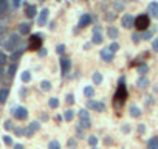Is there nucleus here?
Masks as SVG:
<instances>
[{"instance_id": "33", "label": "nucleus", "mask_w": 158, "mask_h": 149, "mask_svg": "<svg viewBox=\"0 0 158 149\" xmlns=\"http://www.w3.org/2000/svg\"><path fill=\"white\" fill-rule=\"evenodd\" d=\"M3 143H5L6 146H11V145H12V140H11L9 135H3Z\"/></svg>"}, {"instance_id": "12", "label": "nucleus", "mask_w": 158, "mask_h": 149, "mask_svg": "<svg viewBox=\"0 0 158 149\" xmlns=\"http://www.w3.org/2000/svg\"><path fill=\"white\" fill-rule=\"evenodd\" d=\"M36 6H34V5H26L25 6V14H26V17H28V19H33L34 16H36Z\"/></svg>"}, {"instance_id": "44", "label": "nucleus", "mask_w": 158, "mask_h": 149, "mask_svg": "<svg viewBox=\"0 0 158 149\" xmlns=\"http://www.w3.org/2000/svg\"><path fill=\"white\" fill-rule=\"evenodd\" d=\"M152 48H154L155 51H158V37H157V39H154V42H152Z\"/></svg>"}, {"instance_id": "27", "label": "nucleus", "mask_w": 158, "mask_h": 149, "mask_svg": "<svg viewBox=\"0 0 158 149\" xmlns=\"http://www.w3.org/2000/svg\"><path fill=\"white\" fill-rule=\"evenodd\" d=\"M81 126L84 127V129H88V127L92 126V121L90 118H85V120H81Z\"/></svg>"}, {"instance_id": "52", "label": "nucleus", "mask_w": 158, "mask_h": 149, "mask_svg": "<svg viewBox=\"0 0 158 149\" xmlns=\"http://www.w3.org/2000/svg\"><path fill=\"white\" fill-rule=\"evenodd\" d=\"M92 149H98V148H95V146H93V148H92Z\"/></svg>"}, {"instance_id": "42", "label": "nucleus", "mask_w": 158, "mask_h": 149, "mask_svg": "<svg viewBox=\"0 0 158 149\" xmlns=\"http://www.w3.org/2000/svg\"><path fill=\"white\" fill-rule=\"evenodd\" d=\"M3 126H5V129H6V131L12 129V123H11V121H5V124H3Z\"/></svg>"}, {"instance_id": "1", "label": "nucleus", "mask_w": 158, "mask_h": 149, "mask_svg": "<svg viewBox=\"0 0 158 149\" xmlns=\"http://www.w3.org/2000/svg\"><path fill=\"white\" fill-rule=\"evenodd\" d=\"M150 25V19L146 16V14H140L138 17H135V26L136 30L140 31H146Z\"/></svg>"}, {"instance_id": "21", "label": "nucleus", "mask_w": 158, "mask_h": 149, "mask_svg": "<svg viewBox=\"0 0 158 149\" xmlns=\"http://www.w3.org/2000/svg\"><path fill=\"white\" fill-rule=\"evenodd\" d=\"M136 84H138L140 89H146V87L149 85V79H147V78H144V76H141V78L138 79V83H136Z\"/></svg>"}, {"instance_id": "5", "label": "nucleus", "mask_w": 158, "mask_h": 149, "mask_svg": "<svg viewBox=\"0 0 158 149\" xmlns=\"http://www.w3.org/2000/svg\"><path fill=\"white\" fill-rule=\"evenodd\" d=\"M19 42H20V37L17 36V34H12L11 37H9V40L5 44V47L8 48L9 51H12V50H16V47L19 45Z\"/></svg>"}, {"instance_id": "13", "label": "nucleus", "mask_w": 158, "mask_h": 149, "mask_svg": "<svg viewBox=\"0 0 158 149\" xmlns=\"http://www.w3.org/2000/svg\"><path fill=\"white\" fill-rule=\"evenodd\" d=\"M149 12H150L154 17L158 19V2H152V3L149 5Z\"/></svg>"}, {"instance_id": "35", "label": "nucleus", "mask_w": 158, "mask_h": 149, "mask_svg": "<svg viewBox=\"0 0 158 149\" xmlns=\"http://www.w3.org/2000/svg\"><path fill=\"white\" fill-rule=\"evenodd\" d=\"M132 40H133L135 44H138L140 40H141V36L138 34V33H133V34H132Z\"/></svg>"}, {"instance_id": "43", "label": "nucleus", "mask_w": 158, "mask_h": 149, "mask_svg": "<svg viewBox=\"0 0 158 149\" xmlns=\"http://www.w3.org/2000/svg\"><path fill=\"white\" fill-rule=\"evenodd\" d=\"M150 36H152V31H144V34H143V39H150Z\"/></svg>"}, {"instance_id": "8", "label": "nucleus", "mask_w": 158, "mask_h": 149, "mask_svg": "<svg viewBox=\"0 0 158 149\" xmlns=\"http://www.w3.org/2000/svg\"><path fill=\"white\" fill-rule=\"evenodd\" d=\"M113 55H115V53L110 51L108 48H102L101 50V58L104 59L106 62H112V61H113Z\"/></svg>"}, {"instance_id": "46", "label": "nucleus", "mask_w": 158, "mask_h": 149, "mask_svg": "<svg viewBox=\"0 0 158 149\" xmlns=\"http://www.w3.org/2000/svg\"><path fill=\"white\" fill-rule=\"evenodd\" d=\"M144 72H147V65H143V67H140V73H144Z\"/></svg>"}, {"instance_id": "50", "label": "nucleus", "mask_w": 158, "mask_h": 149, "mask_svg": "<svg viewBox=\"0 0 158 149\" xmlns=\"http://www.w3.org/2000/svg\"><path fill=\"white\" fill-rule=\"evenodd\" d=\"M2 33H5V28H0V34H2Z\"/></svg>"}, {"instance_id": "34", "label": "nucleus", "mask_w": 158, "mask_h": 149, "mask_svg": "<svg viewBox=\"0 0 158 149\" xmlns=\"http://www.w3.org/2000/svg\"><path fill=\"white\" fill-rule=\"evenodd\" d=\"M9 2H11V6H12V8L17 9L19 6H20V3H22V0H9Z\"/></svg>"}, {"instance_id": "51", "label": "nucleus", "mask_w": 158, "mask_h": 149, "mask_svg": "<svg viewBox=\"0 0 158 149\" xmlns=\"http://www.w3.org/2000/svg\"><path fill=\"white\" fill-rule=\"evenodd\" d=\"M2 72H3V67H0V74H2Z\"/></svg>"}, {"instance_id": "39", "label": "nucleus", "mask_w": 158, "mask_h": 149, "mask_svg": "<svg viewBox=\"0 0 158 149\" xmlns=\"http://www.w3.org/2000/svg\"><path fill=\"white\" fill-rule=\"evenodd\" d=\"M56 51L59 53V55H64V51H65V45H62V44H60V45H58Z\"/></svg>"}, {"instance_id": "37", "label": "nucleus", "mask_w": 158, "mask_h": 149, "mask_svg": "<svg viewBox=\"0 0 158 149\" xmlns=\"http://www.w3.org/2000/svg\"><path fill=\"white\" fill-rule=\"evenodd\" d=\"M76 146H78V141H76V140H74V138H71V140H68V148H73V149H74V148H76Z\"/></svg>"}, {"instance_id": "20", "label": "nucleus", "mask_w": 158, "mask_h": 149, "mask_svg": "<svg viewBox=\"0 0 158 149\" xmlns=\"http://www.w3.org/2000/svg\"><path fill=\"white\" fill-rule=\"evenodd\" d=\"M130 115L135 118H138L141 117V110H140V107H136V106H130Z\"/></svg>"}, {"instance_id": "18", "label": "nucleus", "mask_w": 158, "mask_h": 149, "mask_svg": "<svg viewBox=\"0 0 158 149\" xmlns=\"http://www.w3.org/2000/svg\"><path fill=\"white\" fill-rule=\"evenodd\" d=\"M8 95H9V90L6 89H0V104H3L5 101H6V98H8Z\"/></svg>"}, {"instance_id": "10", "label": "nucleus", "mask_w": 158, "mask_h": 149, "mask_svg": "<svg viewBox=\"0 0 158 149\" xmlns=\"http://www.w3.org/2000/svg\"><path fill=\"white\" fill-rule=\"evenodd\" d=\"M70 67H71V62L68 59H65V58L60 59V70H62V74H67L68 70H70Z\"/></svg>"}, {"instance_id": "29", "label": "nucleus", "mask_w": 158, "mask_h": 149, "mask_svg": "<svg viewBox=\"0 0 158 149\" xmlns=\"http://www.w3.org/2000/svg\"><path fill=\"white\" fill-rule=\"evenodd\" d=\"M48 149H60V145H59V141H56V140L50 141V145H48Z\"/></svg>"}, {"instance_id": "36", "label": "nucleus", "mask_w": 158, "mask_h": 149, "mask_svg": "<svg viewBox=\"0 0 158 149\" xmlns=\"http://www.w3.org/2000/svg\"><path fill=\"white\" fill-rule=\"evenodd\" d=\"M108 50H110V51H113V53H115V51H118V50H119V45H118V44H116V42H113V44H112L110 47H108Z\"/></svg>"}, {"instance_id": "22", "label": "nucleus", "mask_w": 158, "mask_h": 149, "mask_svg": "<svg viewBox=\"0 0 158 149\" xmlns=\"http://www.w3.org/2000/svg\"><path fill=\"white\" fill-rule=\"evenodd\" d=\"M84 95H85L87 98H92L93 95H95V89H93L92 85H87V87H84Z\"/></svg>"}, {"instance_id": "41", "label": "nucleus", "mask_w": 158, "mask_h": 149, "mask_svg": "<svg viewBox=\"0 0 158 149\" xmlns=\"http://www.w3.org/2000/svg\"><path fill=\"white\" fill-rule=\"evenodd\" d=\"M79 117H81V120L88 118V112H87V110H81V112H79Z\"/></svg>"}, {"instance_id": "48", "label": "nucleus", "mask_w": 158, "mask_h": 149, "mask_svg": "<svg viewBox=\"0 0 158 149\" xmlns=\"http://www.w3.org/2000/svg\"><path fill=\"white\" fill-rule=\"evenodd\" d=\"M138 129H140V132H144V124H140Z\"/></svg>"}, {"instance_id": "9", "label": "nucleus", "mask_w": 158, "mask_h": 149, "mask_svg": "<svg viewBox=\"0 0 158 149\" xmlns=\"http://www.w3.org/2000/svg\"><path fill=\"white\" fill-rule=\"evenodd\" d=\"M48 14H50V11H48L47 8H44L42 11H40L39 19H37V22H39V25H40V26L47 23V20H48Z\"/></svg>"}, {"instance_id": "30", "label": "nucleus", "mask_w": 158, "mask_h": 149, "mask_svg": "<svg viewBox=\"0 0 158 149\" xmlns=\"http://www.w3.org/2000/svg\"><path fill=\"white\" fill-rule=\"evenodd\" d=\"M30 79H31V73L30 72H23L22 73V81L23 83H30Z\"/></svg>"}, {"instance_id": "11", "label": "nucleus", "mask_w": 158, "mask_h": 149, "mask_svg": "<svg viewBox=\"0 0 158 149\" xmlns=\"http://www.w3.org/2000/svg\"><path fill=\"white\" fill-rule=\"evenodd\" d=\"M90 23H92V16H90V14L81 16V19H79V26H81V28H84V26L90 25Z\"/></svg>"}, {"instance_id": "47", "label": "nucleus", "mask_w": 158, "mask_h": 149, "mask_svg": "<svg viewBox=\"0 0 158 149\" xmlns=\"http://www.w3.org/2000/svg\"><path fill=\"white\" fill-rule=\"evenodd\" d=\"M129 131H130V127H129V126H122V132H126V134H127Z\"/></svg>"}, {"instance_id": "15", "label": "nucleus", "mask_w": 158, "mask_h": 149, "mask_svg": "<svg viewBox=\"0 0 158 149\" xmlns=\"http://www.w3.org/2000/svg\"><path fill=\"white\" fill-rule=\"evenodd\" d=\"M147 149H158V137H152L147 141Z\"/></svg>"}, {"instance_id": "40", "label": "nucleus", "mask_w": 158, "mask_h": 149, "mask_svg": "<svg viewBox=\"0 0 158 149\" xmlns=\"http://www.w3.org/2000/svg\"><path fill=\"white\" fill-rule=\"evenodd\" d=\"M88 143H90L92 146H96V143H98V138H96V137H93V135H92V137L88 138Z\"/></svg>"}, {"instance_id": "3", "label": "nucleus", "mask_w": 158, "mask_h": 149, "mask_svg": "<svg viewBox=\"0 0 158 149\" xmlns=\"http://www.w3.org/2000/svg\"><path fill=\"white\" fill-rule=\"evenodd\" d=\"M40 47H42V36H40V34L31 36V39H30V47H28V48H30L31 51H37V50H40Z\"/></svg>"}, {"instance_id": "6", "label": "nucleus", "mask_w": 158, "mask_h": 149, "mask_svg": "<svg viewBox=\"0 0 158 149\" xmlns=\"http://www.w3.org/2000/svg\"><path fill=\"white\" fill-rule=\"evenodd\" d=\"M121 23H122L124 28H132V26L135 25V19H133V16H130V14H124L122 19H121Z\"/></svg>"}, {"instance_id": "28", "label": "nucleus", "mask_w": 158, "mask_h": 149, "mask_svg": "<svg viewBox=\"0 0 158 149\" xmlns=\"http://www.w3.org/2000/svg\"><path fill=\"white\" fill-rule=\"evenodd\" d=\"M73 117H74V112H73V110H65L64 118H65L67 121H71V120H73Z\"/></svg>"}, {"instance_id": "49", "label": "nucleus", "mask_w": 158, "mask_h": 149, "mask_svg": "<svg viewBox=\"0 0 158 149\" xmlns=\"http://www.w3.org/2000/svg\"><path fill=\"white\" fill-rule=\"evenodd\" d=\"M14 149H23V146H22V145H16Z\"/></svg>"}, {"instance_id": "23", "label": "nucleus", "mask_w": 158, "mask_h": 149, "mask_svg": "<svg viewBox=\"0 0 158 149\" xmlns=\"http://www.w3.org/2000/svg\"><path fill=\"white\" fill-rule=\"evenodd\" d=\"M102 40H104V37L101 36V33H93V44L99 45V44H102Z\"/></svg>"}, {"instance_id": "38", "label": "nucleus", "mask_w": 158, "mask_h": 149, "mask_svg": "<svg viewBox=\"0 0 158 149\" xmlns=\"http://www.w3.org/2000/svg\"><path fill=\"white\" fill-rule=\"evenodd\" d=\"M5 64H6V56L3 55L2 51H0V67H3Z\"/></svg>"}, {"instance_id": "7", "label": "nucleus", "mask_w": 158, "mask_h": 149, "mask_svg": "<svg viewBox=\"0 0 158 149\" xmlns=\"http://www.w3.org/2000/svg\"><path fill=\"white\" fill-rule=\"evenodd\" d=\"M39 129H40V124L37 123V121H34V123H31V124L25 129V135H26V137H31V135H33L34 132H37Z\"/></svg>"}, {"instance_id": "16", "label": "nucleus", "mask_w": 158, "mask_h": 149, "mask_svg": "<svg viewBox=\"0 0 158 149\" xmlns=\"http://www.w3.org/2000/svg\"><path fill=\"white\" fill-rule=\"evenodd\" d=\"M30 30H31V25L30 23H20V26H19L20 34H28Z\"/></svg>"}, {"instance_id": "45", "label": "nucleus", "mask_w": 158, "mask_h": 149, "mask_svg": "<svg viewBox=\"0 0 158 149\" xmlns=\"http://www.w3.org/2000/svg\"><path fill=\"white\" fill-rule=\"evenodd\" d=\"M73 101H74L73 99V95H67V103L70 104V103H73Z\"/></svg>"}, {"instance_id": "14", "label": "nucleus", "mask_w": 158, "mask_h": 149, "mask_svg": "<svg viewBox=\"0 0 158 149\" xmlns=\"http://www.w3.org/2000/svg\"><path fill=\"white\" fill-rule=\"evenodd\" d=\"M107 34H108V37L116 39L119 36V31H118V28H115V26H108V28H107Z\"/></svg>"}, {"instance_id": "2", "label": "nucleus", "mask_w": 158, "mask_h": 149, "mask_svg": "<svg viewBox=\"0 0 158 149\" xmlns=\"http://www.w3.org/2000/svg\"><path fill=\"white\" fill-rule=\"evenodd\" d=\"M126 98H127V90H126V87L121 84V85L118 87V90H116V93H115V104H116V107H118L119 103H121V104L124 103Z\"/></svg>"}, {"instance_id": "32", "label": "nucleus", "mask_w": 158, "mask_h": 149, "mask_svg": "<svg viewBox=\"0 0 158 149\" xmlns=\"http://www.w3.org/2000/svg\"><path fill=\"white\" fill-rule=\"evenodd\" d=\"M40 87H42V90H51V84L48 83V81H42V84H40Z\"/></svg>"}, {"instance_id": "24", "label": "nucleus", "mask_w": 158, "mask_h": 149, "mask_svg": "<svg viewBox=\"0 0 158 149\" xmlns=\"http://www.w3.org/2000/svg\"><path fill=\"white\" fill-rule=\"evenodd\" d=\"M48 106H50L51 109H58V107H59V99H58V98H50V101H48Z\"/></svg>"}, {"instance_id": "17", "label": "nucleus", "mask_w": 158, "mask_h": 149, "mask_svg": "<svg viewBox=\"0 0 158 149\" xmlns=\"http://www.w3.org/2000/svg\"><path fill=\"white\" fill-rule=\"evenodd\" d=\"M8 6H9L8 0H0V16H3L8 11Z\"/></svg>"}, {"instance_id": "31", "label": "nucleus", "mask_w": 158, "mask_h": 149, "mask_svg": "<svg viewBox=\"0 0 158 149\" xmlns=\"http://www.w3.org/2000/svg\"><path fill=\"white\" fill-rule=\"evenodd\" d=\"M22 53H23V50H17L16 53H12V55H11V61H17L20 56H22Z\"/></svg>"}, {"instance_id": "25", "label": "nucleus", "mask_w": 158, "mask_h": 149, "mask_svg": "<svg viewBox=\"0 0 158 149\" xmlns=\"http://www.w3.org/2000/svg\"><path fill=\"white\" fill-rule=\"evenodd\" d=\"M16 72H17V64L14 62V64H11V65H9V69H8V74H9V78L14 76Z\"/></svg>"}, {"instance_id": "19", "label": "nucleus", "mask_w": 158, "mask_h": 149, "mask_svg": "<svg viewBox=\"0 0 158 149\" xmlns=\"http://www.w3.org/2000/svg\"><path fill=\"white\" fill-rule=\"evenodd\" d=\"M92 107V109H95V110H98V112H104L106 110V106L102 104V103H90L88 104Z\"/></svg>"}, {"instance_id": "4", "label": "nucleus", "mask_w": 158, "mask_h": 149, "mask_svg": "<svg viewBox=\"0 0 158 149\" xmlns=\"http://www.w3.org/2000/svg\"><path fill=\"white\" fill-rule=\"evenodd\" d=\"M12 115H14V117H16L17 120L23 121V120H26V117H28V110H26L25 107L19 106V107H16V109L12 110Z\"/></svg>"}, {"instance_id": "26", "label": "nucleus", "mask_w": 158, "mask_h": 149, "mask_svg": "<svg viewBox=\"0 0 158 149\" xmlns=\"http://www.w3.org/2000/svg\"><path fill=\"white\" fill-rule=\"evenodd\" d=\"M93 83H95V84H101V83H102V74H101L99 72H96V73L93 74Z\"/></svg>"}]
</instances>
